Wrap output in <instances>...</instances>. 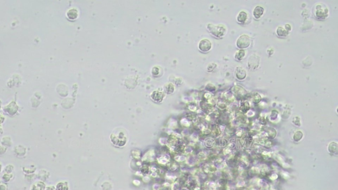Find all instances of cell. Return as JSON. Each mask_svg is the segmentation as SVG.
Listing matches in <instances>:
<instances>
[{
	"label": "cell",
	"instance_id": "cell-1",
	"mask_svg": "<svg viewBox=\"0 0 338 190\" xmlns=\"http://www.w3.org/2000/svg\"><path fill=\"white\" fill-rule=\"evenodd\" d=\"M328 9L324 4L318 3L314 6L312 13L316 18L318 19H324L328 17Z\"/></svg>",
	"mask_w": 338,
	"mask_h": 190
},
{
	"label": "cell",
	"instance_id": "cell-2",
	"mask_svg": "<svg viewBox=\"0 0 338 190\" xmlns=\"http://www.w3.org/2000/svg\"><path fill=\"white\" fill-rule=\"evenodd\" d=\"M208 29L210 32L214 36L215 38H223L227 33V28L223 25H213L209 24L208 26Z\"/></svg>",
	"mask_w": 338,
	"mask_h": 190
},
{
	"label": "cell",
	"instance_id": "cell-3",
	"mask_svg": "<svg viewBox=\"0 0 338 190\" xmlns=\"http://www.w3.org/2000/svg\"><path fill=\"white\" fill-rule=\"evenodd\" d=\"M251 44V39L246 34L241 35L236 40V46L240 50H244L250 46Z\"/></svg>",
	"mask_w": 338,
	"mask_h": 190
},
{
	"label": "cell",
	"instance_id": "cell-4",
	"mask_svg": "<svg viewBox=\"0 0 338 190\" xmlns=\"http://www.w3.org/2000/svg\"><path fill=\"white\" fill-rule=\"evenodd\" d=\"M260 64V58L256 54L252 55L248 61V67L251 70H254L257 69Z\"/></svg>",
	"mask_w": 338,
	"mask_h": 190
},
{
	"label": "cell",
	"instance_id": "cell-5",
	"mask_svg": "<svg viewBox=\"0 0 338 190\" xmlns=\"http://www.w3.org/2000/svg\"><path fill=\"white\" fill-rule=\"evenodd\" d=\"M211 48V42L208 39H203L199 44V49L203 52H208Z\"/></svg>",
	"mask_w": 338,
	"mask_h": 190
},
{
	"label": "cell",
	"instance_id": "cell-6",
	"mask_svg": "<svg viewBox=\"0 0 338 190\" xmlns=\"http://www.w3.org/2000/svg\"><path fill=\"white\" fill-rule=\"evenodd\" d=\"M235 76L239 80H244L246 76V73L244 69L241 67H237L235 71Z\"/></svg>",
	"mask_w": 338,
	"mask_h": 190
},
{
	"label": "cell",
	"instance_id": "cell-7",
	"mask_svg": "<svg viewBox=\"0 0 338 190\" xmlns=\"http://www.w3.org/2000/svg\"><path fill=\"white\" fill-rule=\"evenodd\" d=\"M264 13V9L263 7H260V6H256L254 10L253 15L255 19H258L263 15Z\"/></svg>",
	"mask_w": 338,
	"mask_h": 190
},
{
	"label": "cell",
	"instance_id": "cell-8",
	"mask_svg": "<svg viewBox=\"0 0 338 190\" xmlns=\"http://www.w3.org/2000/svg\"><path fill=\"white\" fill-rule=\"evenodd\" d=\"M236 19H237V21H238L239 23H241V24L245 23L246 21H247V19H248V14L244 11H240V13H239L238 16H237Z\"/></svg>",
	"mask_w": 338,
	"mask_h": 190
},
{
	"label": "cell",
	"instance_id": "cell-9",
	"mask_svg": "<svg viewBox=\"0 0 338 190\" xmlns=\"http://www.w3.org/2000/svg\"><path fill=\"white\" fill-rule=\"evenodd\" d=\"M276 33H277V34H278V37H281V38L287 37L288 34H289V32L287 31H286V30L284 28H283L282 26H279L278 28L277 29Z\"/></svg>",
	"mask_w": 338,
	"mask_h": 190
},
{
	"label": "cell",
	"instance_id": "cell-10",
	"mask_svg": "<svg viewBox=\"0 0 338 190\" xmlns=\"http://www.w3.org/2000/svg\"><path fill=\"white\" fill-rule=\"evenodd\" d=\"M246 55V52L244 50H240L238 52H236V54H234V58L238 61L242 60Z\"/></svg>",
	"mask_w": 338,
	"mask_h": 190
},
{
	"label": "cell",
	"instance_id": "cell-11",
	"mask_svg": "<svg viewBox=\"0 0 338 190\" xmlns=\"http://www.w3.org/2000/svg\"><path fill=\"white\" fill-rule=\"evenodd\" d=\"M261 101V96L260 95H256L254 96V98H253V102L254 103H258L259 102Z\"/></svg>",
	"mask_w": 338,
	"mask_h": 190
},
{
	"label": "cell",
	"instance_id": "cell-12",
	"mask_svg": "<svg viewBox=\"0 0 338 190\" xmlns=\"http://www.w3.org/2000/svg\"><path fill=\"white\" fill-rule=\"evenodd\" d=\"M243 105H244V107H241V109L243 111L246 112V110L249 109V103L247 102H243Z\"/></svg>",
	"mask_w": 338,
	"mask_h": 190
},
{
	"label": "cell",
	"instance_id": "cell-13",
	"mask_svg": "<svg viewBox=\"0 0 338 190\" xmlns=\"http://www.w3.org/2000/svg\"><path fill=\"white\" fill-rule=\"evenodd\" d=\"M285 29L288 32L291 31V26L290 25H289V24H287V25H285Z\"/></svg>",
	"mask_w": 338,
	"mask_h": 190
}]
</instances>
